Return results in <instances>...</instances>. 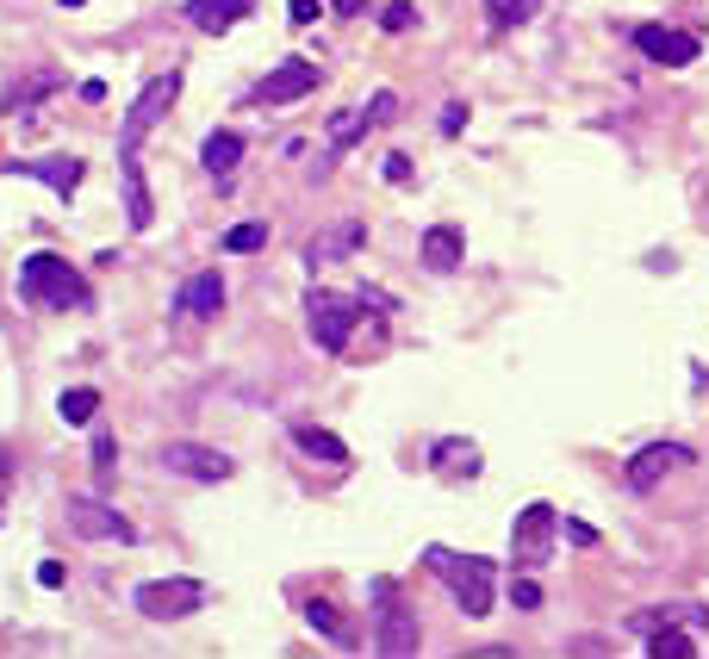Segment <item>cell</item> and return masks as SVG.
Segmentation results:
<instances>
[{
	"instance_id": "1",
	"label": "cell",
	"mask_w": 709,
	"mask_h": 659,
	"mask_svg": "<svg viewBox=\"0 0 709 659\" xmlns=\"http://www.w3.org/2000/svg\"><path fill=\"white\" fill-rule=\"evenodd\" d=\"M367 604H374V628H367V641H374V653L386 659H411L417 653V610L405 604V591H398L393 579H374L367 585Z\"/></svg>"
},
{
	"instance_id": "2",
	"label": "cell",
	"mask_w": 709,
	"mask_h": 659,
	"mask_svg": "<svg viewBox=\"0 0 709 659\" xmlns=\"http://www.w3.org/2000/svg\"><path fill=\"white\" fill-rule=\"evenodd\" d=\"M19 293L32 298V305H44V312H81V305H88V281L50 250L26 255V267H19Z\"/></svg>"
},
{
	"instance_id": "3",
	"label": "cell",
	"mask_w": 709,
	"mask_h": 659,
	"mask_svg": "<svg viewBox=\"0 0 709 659\" xmlns=\"http://www.w3.org/2000/svg\"><path fill=\"white\" fill-rule=\"evenodd\" d=\"M424 566L436 572V579H448V591H455V604L467 616H486L492 610V560H479V554H455V548H429Z\"/></svg>"
},
{
	"instance_id": "4",
	"label": "cell",
	"mask_w": 709,
	"mask_h": 659,
	"mask_svg": "<svg viewBox=\"0 0 709 659\" xmlns=\"http://www.w3.org/2000/svg\"><path fill=\"white\" fill-rule=\"evenodd\" d=\"M367 312V298H343V293H305V324H312V343L324 348V355H343L348 348V330H355V317Z\"/></svg>"
},
{
	"instance_id": "5",
	"label": "cell",
	"mask_w": 709,
	"mask_h": 659,
	"mask_svg": "<svg viewBox=\"0 0 709 659\" xmlns=\"http://www.w3.org/2000/svg\"><path fill=\"white\" fill-rule=\"evenodd\" d=\"M205 585L200 579H150L138 585V616H150V622H181V616L205 610Z\"/></svg>"
},
{
	"instance_id": "6",
	"label": "cell",
	"mask_w": 709,
	"mask_h": 659,
	"mask_svg": "<svg viewBox=\"0 0 709 659\" xmlns=\"http://www.w3.org/2000/svg\"><path fill=\"white\" fill-rule=\"evenodd\" d=\"M174 94H181V75H174V69H169V75H156V81H150V88H143V94L131 100V112H125V131H119V150H138V143L150 138V131H156V125H162V112L174 107Z\"/></svg>"
},
{
	"instance_id": "7",
	"label": "cell",
	"mask_w": 709,
	"mask_h": 659,
	"mask_svg": "<svg viewBox=\"0 0 709 659\" xmlns=\"http://www.w3.org/2000/svg\"><path fill=\"white\" fill-rule=\"evenodd\" d=\"M554 529H560L554 504H523L517 529H510V560H517V566H541L554 554Z\"/></svg>"
},
{
	"instance_id": "8",
	"label": "cell",
	"mask_w": 709,
	"mask_h": 659,
	"mask_svg": "<svg viewBox=\"0 0 709 659\" xmlns=\"http://www.w3.org/2000/svg\"><path fill=\"white\" fill-rule=\"evenodd\" d=\"M162 467L181 473V479H200V486H219V479L236 473V460L224 455V448H205V442H169V448H162Z\"/></svg>"
},
{
	"instance_id": "9",
	"label": "cell",
	"mask_w": 709,
	"mask_h": 659,
	"mask_svg": "<svg viewBox=\"0 0 709 659\" xmlns=\"http://www.w3.org/2000/svg\"><path fill=\"white\" fill-rule=\"evenodd\" d=\"M317 94V69L305 63V57H286V63H274L269 75H262V88H255V107H293V100Z\"/></svg>"
},
{
	"instance_id": "10",
	"label": "cell",
	"mask_w": 709,
	"mask_h": 659,
	"mask_svg": "<svg viewBox=\"0 0 709 659\" xmlns=\"http://www.w3.org/2000/svg\"><path fill=\"white\" fill-rule=\"evenodd\" d=\"M69 529H75L81 541H119V548L131 541V523L119 517V510H107L100 498H69Z\"/></svg>"
},
{
	"instance_id": "11",
	"label": "cell",
	"mask_w": 709,
	"mask_h": 659,
	"mask_svg": "<svg viewBox=\"0 0 709 659\" xmlns=\"http://www.w3.org/2000/svg\"><path fill=\"white\" fill-rule=\"evenodd\" d=\"M635 44H641L647 63H666V69L697 63V50H703L691 32H666V26H635Z\"/></svg>"
},
{
	"instance_id": "12",
	"label": "cell",
	"mask_w": 709,
	"mask_h": 659,
	"mask_svg": "<svg viewBox=\"0 0 709 659\" xmlns=\"http://www.w3.org/2000/svg\"><path fill=\"white\" fill-rule=\"evenodd\" d=\"M678 460H685V448H678V442H647L641 455L622 467V486H629V491H654L666 473L678 467Z\"/></svg>"
},
{
	"instance_id": "13",
	"label": "cell",
	"mask_w": 709,
	"mask_h": 659,
	"mask_svg": "<svg viewBox=\"0 0 709 659\" xmlns=\"http://www.w3.org/2000/svg\"><path fill=\"white\" fill-rule=\"evenodd\" d=\"M393 112H398V100H393V94H379L374 107L336 112V119H331V150H348V143H355V138H367V131H374V125H386Z\"/></svg>"
},
{
	"instance_id": "14",
	"label": "cell",
	"mask_w": 709,
	"mask_h": 659,
	"mask_svg": "<svg viewBox=\"0 0 709 659\" xmlns=\"http://www.w3.org/2000/svg\"><path fill=\"white\" fill-rule=\"evenodd\" d=\"M709 610L703 604H654V610H635L629 628L635 635H654V628H703Z\"/></svg>"
},
{
	"instance_id": "15",
	"label": "cell",
	"mask_w": 709,
	"mask_h": 659,
	"mask_svg": "<svg viewBox=\"0 0 709 659\" xmlns=\"http://www.w3.org/2000/svg\"><path fill=\"white\" fill-rule=\"evenodd\" d=\"M13 174H32V181H44V187H57L69 200L88 169H81V156H38V162H13Z\"/></svg>"
},
{
	"instance_id": "16",
	"label": "cell",
	"mask_w": 709,
	"mask_h": 659,
	"mask_svg": "<svg viewBox=\"0 0 709 659\" xmlns=\"http://www.w3.org/2000/svg\"><path fill=\"white\" fill-rule=\"evenodd\" d=\"M367 236V224L362 219H343V224H331V231H317L312 236V250H305V262H343V255H355V243Z\"/></svg>"
},
{
	"instance_id": "17",
	"label": "cell",
	"mask_w": 709,
	"mask_h": 659,
	"mask_svg": "<svg viewBox=\"0 0 709 659\" xmlns=\"http://www.w3.org/2000/svg\"><path fill=\"white\" fill-rule=\"evenodd\" d=\"M305 622H312L317 635H324V641H336V647H343V653H355V647H362V635L348 628V616L336 610L331 597H312V604H305Z\"/></svg>"
},
{
	"instance_id": "18",
	"label": "cell",
	"mask_w": 709,
	"mask_h": 659,
	"mask_svg": "<svg viewBox=\"0 0 709 659\" xmlns=\"http://www.w3.org/2000/svg\"><path fill=\"white\" fill-rule=\"evenodd\" d=\"M255 0H188V13H193V26H200L205 38H224L236 26V19L250 13Z\"/></svg>"
},
{
	"instance_id": "19",
	"label": "cell",
	"mask_w": 709,
	"mask_h": 659,
	"mask_svg": "<svg viewBox=\"0 0 709 659\" xmlns=\"http://www.w3.org/2000/svg\"><path fill=\"white\" fill-rule=\"evenodd\" d=\"M57 88H63V75H57V69H38V75L13 81V88L0 94V112H13V119H19V112H32L44 94H57Z\"/></svg>"
},
{
	"instance_id": "20",
	"label": "cell",
	"mask_w": 709,
	"mask_h": 659,
	"mask_svg": "<svg viewBox=\"0 0 709 659\" xmlns=\"http://www.w3.org/2000/svg\"><path fill=\"white\" fill-rule=\"evenodd\" d=\"M125 162V212H131V231H150L156 205H150V187H143V169H138V150H119Z\"/></svg>"
},
{
	"instance_id": "21",
	"label": "cell",
	"mask_w": 709,
	"mask_h": 659,
	"mask_svg": "<svg viewBox=\"0 0 709 659\" xmlns=\"http://www.w3.org/2000/svg\"><path fill=\"white\" fill-rule=\"evenodd\" d=\"M188 317H219V305H224V281L219 274H193L188 286H181V298H174Z\"/></svg>"
},
{
	"instance_id": "22",
	"label": "cell",
	"mask_w": 709,
	"mask_h": 659,
	"mask_svg": "<svg viewBox=\"0 0 709 659\" xmlns=\"http://www.w3.org/2000/svg\"><path fill=\"white\" fill-rule=\"evenodd\" d=\"M460 255H467V243H460L455 224H436V231H424V262L436 267V274H455Z\"/></svg>"
},
{
	"instance_id": "23",
	"label": "cell",
	"mask_w": 709,
	"mask_h": 659,
	"mask_svg": "<svg viewBox=\"0 0 709 659\" xmlns=\"http://www.w3.org/2000/svg\"><path fill=\"white\" fill-rule=\"evenodd\" d=\"M236 156H243V138H231V131H212V138L200 143V162H205V174H231L236 169Z\"/></svg>"
},
{
	"instance_id": "24",
	"label": "cell",
	"mask_w": 709,
	"mask_h": 659,
	"mask_svg": "<svg viewBox=\"0 0 709 659\" xmlns=\"http://www.w3.org/2000/svg\"><path fill=\"white\" fill-rule=\"evenodd\" d=\"M293 442H300V455H312V460H331V467H336V460H348V448L331 436V429H300Z\"/></svg>"
},
{
	"instance_id": "25",
	"label": "cell",
	"mask_w": 709,
	"mask_h": 659,
	"mask_svg": "<svg viewBox=\"0 0 709 659\" xmlns=\"http://www.w3.org/2000/svg\"><path fill=\"white\" fill-rule=\"evenodd\" d=\"M647 659H697V641H691V635H678V628H654Z\"/></svg>"
},
{
	"instance_id": "26",
	"label": "cell",
	"mask_w": 709,
	"mask_h": 659,
	"mask_svg": "<svg viewBox=\"0 0 709 659\" xmlns=\"http://www.w3.org/2000/svg\"><path fill=\"white\" fill-rule=\"evenodd\" d=\"M57 410H63V424H88V417L100 410V393L94 386H69V393L57 398Z\"/></svg>"
},
{
	"instance_id": "27",
	"label": "cell",
	"mask_w": 709,
	"mask_h": 659,
	"mask_svg": "<svg viewBox=\"0 0 709 659\" xmlns=\"http://www.w3.org/2000/svg\"><path fill=\"white\" fill-rule=\"evenodd\" d=\"M486 13H492V32H510V26H523L536 13V0H486Z\"/></svg>"
},
{
	"instance_id": "28",
	"label": "cell",
	"mask_w": 709,
	"mask_h": 659,
	"mask_svg": "<svg viewBox=\"0 0 709 659\" xmlns=\"http://www.w3.org/2000/svg\"><path fill=\"white\" fill-rule=\"evenodd\" d=\"M262 243H269V224H231V231H224V250L231 255H255Z\"/></svg>"
},
{
	"instance_id": "29",
	"label": "cell",
	"mask_w": 709,
	"mask_h": 659,
	"mask_svg": "<svg viewBox=\"0 0 709 659\" xmlns=\"http://www.w3.org/2000/svg\"><path fill=\"white\" fill-rule=\"evenodd\" d=\"M436 467L442 473H479V455H473L467 442H442V448H436Z\"/></svg>"
},
{
	"instance_id": "30",
	"label": "cell",
	"mask_w": 709,
	"mask_h": 659,
	"mask_svg": "<svg viewBox=\"0 0 709 659\" xmlns=\"http://www.w3.org/2000/svg\"><path fill=\"white\" fill-rule=\"evenodd\" d=\"M112 460H119V436H94V473L100 479L112 473Z\"/></svg>"
},
{
	"instance_id": "31",
	"label": "cell",
	"mask_w": 709,
	"mask_h": 659,
	"mask_svg": "<svg viewBox=\"0 0 709 659\" xmlns=\"http://www.w3.org/2000/svg\"><path fill=\"white\" fill-rule=\"evenodd\" d=\"M510 597H517V610H536V604H541V585L536 579H517V585H510Z\"/></svg>"
},
{
	"instance_id": "32",
	"label": "cell",
	"mask_w": 709,
	"mask_h": 659,
	"mask_svg": "<svg viewBox=\"0 0 709 659\" xmlns=\"http://www.w3.org/2000/svg\"><path fill=\"white\" fill-rule=\"evenodd\" d=\"M379 26H386V32H405V26H411V7H405V0H393V7L379 13Z\"/></svg>"
},
{
	"instance_id": "33",
	"label": "cell",
	"mask_w": 709,
	"mask_h": 659,
	"mask_svg": "<svg viewBox=\"0 0 709 659\" xmlns=\"http://www.w3.org/2000/svg\"><path fill=\"white\" fill-rule=\"evenodd\" d=\"M460 125H467V107H442V131H448V138H455Z\"/></svg>"
},
{
	"instance_id": "34",
	"label": "cell",
	"mask_w": 709,
	"mask_h": 659,
	"mask_svg": "<svg viewBox=\"0 0 709 659\" xmlns=\"http://www.w3.org/2000/svg\"><path fill=\"white\" fill-rule=\"evenodd\" d=\"M567 535L579 541V548H598V529H591V523H567Z\"/></svg>"
},
{
	"instance_id": "35",
	"label": "cell",
	"mask_w": 709,
	"mask_h": 659,
	"mask_svg": "<svg viewBox=\"0 0 709 659\" xmlns=\"http://www.w3.org/2000/svg\"><path fill=\"white\" fill-rule=\"evenodd\" d=\"M286 13H293V26H312V19H317V0H293Z\"/></svg>"
},
{
	"instance_id": "36",
	"label": "cell",
	"mask_w": 709,
	"mask_h": 659,
	"mask_svg": "<svg viewBox=\"0 0 709 659\" xmlns=\"http://www.w3.org/2000/svg\"><path fill=\"white\" fill-rule=\"evenodd\" d=\"M7 491H13V455L0 448V504H7Z\"/></svg>"
},
{
	"instance_id": "37",
	"label": "cell",
	"mask_w": 709,
	"mask_h": 659,
	"mask_svg": "<svg viewBox=\"0 0 709 659\" xmlns=\"http://www.w3.org/2000/svg\"><path fill=\"white\" fill-rule=\"evenodd\" d=\"M75 94H81V100H88V107H100V100H107V81H81Z\"/></svg>"
},
{
	"instance_id": "38",
	"label": "cell",
	"mask_w": 709,
	"mask_h": 659,
	"mask_svg": "<svg viewBox=\"0 0 709 659\" xmlns=\"http://www.w3.org/2000/svg\"><path fill=\"white\" fill-rule=\"evenodd\" d=\"M331 7H336L343 19H355V13H362V0H331Z\"/></svg>"
},
{
	"instance_id": "39",
	"label": "cell",
	"mask_w": 709,
	"mask_h": 659,
	"mask_svg": "<svg viewBox=\"0 0 709 659\" xmlns=\"http://www.w3.org/2000/svg\"><path fill=\"white\" fill-rule=\"evenodd\" d=\"M63 7H69V13H75V7H88V0H63Z\"/></svg>"
}]
</instances>
